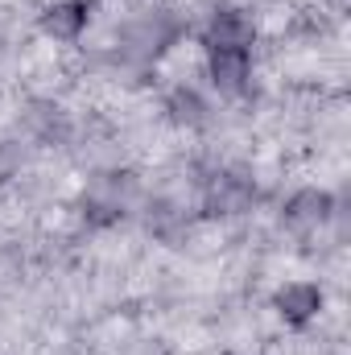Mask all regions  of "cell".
<instances>
[{
    "mask_svg": "<svg viewBox=\"0 0 351 355\" xmlns=\"http://www.w3.org/2000/svg\"><path fill=\"white\" fill-rule=\"evenodd\" d=\"M166 116L178 128H207L211 124V103L194 87H174L166 95Z\"/></svg>",
    "mask_w": 351,
    "mask_h": 355,
    "instance_id": "ba28073f",
    "label": "cell"
},
{
    "mask_svg": "<svg viewBox=\"0 0 351 355\" xmlns=\"http://www.w3.org/2000/svg\"><path fill=\"white\" fill-rule=\"evenodd\" d=\"M257 42V17L248 8H215L203 25L207 50H252Z\"/></svg>",
    "mask_w": 351,
    "mask_h": 355,
    "instance_id": "3957f363",
    "label": "cell"
},
{
    "mask_svg": "<svg viewBox=\"0 0 351 355\" xmlns=\"http://www.w3.org/2000/svg\"><path fill=\"white\" fill-rule=\"evenodd\" d=\"M87 21H91V4L87 0H54V4H46L42 17H37L42 33H46L50 42H62V46L79 42L83 29H87Z\"/></svg>",
    "mask_w": 351,
    "mask_h": 355,
    "instance_id": "8992f818",
    "label": "cell"
},
{
    "mask_svg": "<svg viewBox=\"0 0 351 355\" xmlns=\"http://www.w3.org/2000/svg\"><path fill=\"white\" fill-rule=\"evenodd\" d=\"M25 128H29L42 145H67L71 132H75V120H71V112H67L62 103H54V99H33V103L25 107Z\"/></svg>",
    "mask_w": 351,
    "mask_h": 355,
    "instance_id": "52a82bcc",
    "label": "cell"
},
{
    "mask_svg": "<svg viewBox=\"0 0 351 355\" xmlns=\"http://www.w3.org/2000/svg\"><path fill=\"white\" fill-rule=\"evenodd\" d=\"M145 227H149L153 240H162V244H170V248H178V244L190 236V219L178 211L174 202H157V207H149Z\"/></svg>",
    "mask_w": 351,
    "mask_h": 355,
    "instance_id": "9c48e42d",
    "label": "cell"
},
{
    "mask_svg": "<svg viewBox=\"0 0 351 355\" xmlns=\"http://www.w3.org/2000/svg\"><path fill=\"white\" fill-rule=\"evenodd\" d=\"M331 215H335V194L323 190V186H302V190H293V194L285 198V207H281V223H285L289 232H298V236L327 227Z\"/></svg>",
    "mask_w": 351,
    "mask_h": 355,
    "instance_id": "7a4b0ae2",
    "label": "cell"
},
{
    "mask_svg": "<svg viewBox=\"0 0 351 355\" xmlns=\"http://www.w3.org/2000/svg\"><path fill=\"white\" fill-rule=\"evenodd\" d=\"M323 306H327V293L314 281H285L273 293V310L285 327H310L323 314Z\"/></svg>",
    "mask_w": 351,
    "mask_h": 355,
    "instance_id": "277c9868",
    "label": "cell"
},
{
    "mask_svg": "<svg viewBox=\"0 0 351 355\" xmlns=\"http://www.w3.org/2000/svg\"><path fill=\"white\" fill-rule=\"evenodd\" d=\"M207 79L228 99L252 87V50H207Z\"/></svg>",
    "mask_w": 351,
    "mask_h": 355,
    "instance_id": "5b68a950",
    "label": "cell"
},
{
    "mask_svg": "<svg viewBox=\"0 0 351 355\" xmlns=\"http://www.w3.org/2000/svg\"><path fill=\"white\" fill-rule=\"evenodd\" d=\"M252 202H257V182L244 174V170H219V174L207 182V190H203V211L211 219L244 215Z\"/></svg>",
    "mask_w": 351,
    "mask_h": 355,
    "instance_id": "6da1fadb",
    "label": "cell"
}]
</instances>
